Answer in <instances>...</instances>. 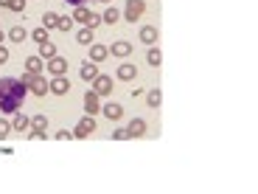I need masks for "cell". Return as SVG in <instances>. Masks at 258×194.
Masks as SVG:
<instances>
[{
    "label": "cell",
    "instance_id": "4fadbf2b",
    "mask_svg": "<svg viewBox=\"0 0 258 194\" xmlns=\"http://www.w3.org/2000/svg\"><path fill=\"white\" fill-rule=\"evenodd\" d=\"M11 129H17V132H28V129H31V118L17 110V113H14V118H11Z\"/></svg>",
    "mask_w": 258,
    "mask_h": 194
},
{
    "label": "cell",
    "instance_id": "74e56055",
    "mask_svg": "<svg viewBox=\"0 0 258 194\" xmlns=\"http://www.w3.org/2000/svg\"><path fill=\"white\" fill-rule=\"evenodd\" d=\"M3 40H6V34H3V31H0V45H3Z\"/></svg>",
    "mask_w": 258,
    "mask_h": 194
},
{
    "label": "cell",
    "instance_id": "83f0119b",
    "mask_svg": "<svg viewBox=\"0 0 258 194\" xmlns=\"http://www.w3.org/2000/svg\"><path fill=\"white\" fill-rule=\"evenodd\" d=\"M73 23H76V20H73L70 14H65V17H59V25H56V28H59V31H70Z\"/></svg>",
    "mask_w": 258,
    "mask_h": 194
},
{
    "label": "cell",
    "instance_id": "e575fe53",
    "mask_svg": "<svg viewBox=\"0 0 258 194\" xmlns=\"http://www.w3.org/2000/svg\"><path fill=\"white\" fill-rule=\"evenodd\" d=\"M54 138H56V141H70V138H73V132H70V129H59Z\"/></svg>",
    "mask_w": 258,
    "mask_h": 194
},
{
    "label": "cell",
    "instance_id": "2e32d148",
    "mask_svg": "<svg viewBox=\"0 0 258 194\" xmlns=\"http://www.w3.org/2000/svg\"><path fill=\"white\" fill-rule=\"evenodd\" d=\"M56 54H59V51H56V45L51 43V40H48V43H40V45H37V57H42L45 62H48V59H54Z\"/></svg>",
    "mask_w": 258,
    "mask_h": 194
},
{
    "label": "cell",
    "instance_id": "d6a6232c",
    "mask_svg": "<svg viewBox=\"0 0 258 194\" xmlns=\"http://www.w3.org/2000/svg\"><path fill=\"white\" fill-rule=\"evenodd\" d=\"M9 132H11V121L0 118V138H9Z\"/></svg>",
    "mask_w": 258,
    "mask_h": 194
},
{
    "label": "cell",
    "instance_id": "4316f807",
    "mask_svg": "<svg viewBox=\"0 0 258 194\" xmlns=\"http://www.w3.org/2000/svg\"><path fill=\"white\" fill-rule=\"evenodd\" d=\"M31 129H48V118H45L42 113H37V115H31Z\"/></svg>",
    "mask_w": 258,
    "mask_h": 194
},
{
    "label": "cell",
    "instance_id": "44dd1931",
    "mask_svg": "<svg viewBox=\"0 0 258 194\" xmlns=\"http://www.w3.org/2000/svg\"><path fill=\"white\" fill-rule=\"evenodd\" d=\"M146 62H149L152 68H160V62H163V54H160V48H157V45H149V51H146Z\"/></svg>",
    "mask_w": 258,
    "mask_h": 194
},
{
    "label": "cell",
    "instance_id": "7a4b0ae2",
    "mask_svg": "<svg viewBox=\"0 0 258 194\" xmlns=\"http://www.w3.org/2000/svg\"><path fill=\"white\" fill-rule=\"evenodd\" d=\"M143 14H146V0H126L121 17L126 20V23H138Z\"/></svg>",
    "mask_w": 258,
    "mask_h": 194
},
{
    "label": "cell",
    "instance_id": "cb8c5ba5",
    "mask_svg": "<svg viewBox=\"0 0 258 194\" xmlns=\"http://www.w3.org/2000/svg\"><path fill=\"white\" fill-rule=\"evenodd\" d=\"M42 25L48 28V31H51V28H56V25H59V14H56V12H45L42 14Z\"/></svg>",
    "mask_w": 258,
    "mask_h": 194
},
{
    "label": "cell",
    "instance_id": "ac0fdd59",
    "mask_svg": "<svg viewBox=\"0 0 258 194\" xmlns=\"http://www.w3.org/2000/svg\"><path fill=\"white\" fill-rule=\"evenodd\" d=\"M25 70H31V73H42L45 70V59L37 57V54H31V57L25 59Z\"/></svg>",
    "mask_w": 258,
    "mask_h": 194
},
{
    "label": "cell",
    "instance_id": "ab89813d",
    "mask_svg": "<svg viewBox=\"0 0 258 194\" xmlns=\"http://www.w3.org/2000/svg\"><path fill=\"white\" fill-rule=\"evenodd\" d=\"M99 3H112V0H99Z\"/></svg>",
    "mask_w": 258,
    "mask_h": 194
},
{
    "label": "cell",
    "instance_id": "5b68a950",
    "mask_svg": "<svg viewBox=\"0 0 258 194\" xmlns=\"http://www.w3.org/2000/svg\"><path fill=\"white\" fill-rule=\"evenodd\" d=\"M48 90L54 93V96H67L70 93V79L67 76H54V79L48 82Z\"/></svg>",
    "mask_w": 258,
    "mask_h": 194
},
{
    "label": "cell",
    "instance_id": "d6986e66",
    "mask_svg": "<svg viewBox=\"0 0 258 194\" xmlns=\"http://www.w3.org/2000/svg\"><path fill=\"white\" fill-rule=\"evenodd\" d=\"M93 40H96V31H93V28H87V25L76 31V43H79V45H93Z\"/></svg>",
    "mask_w": 258,
    "mask_h": 194
},
{
    "label": "cell",
    "instance_id": "4dcf8cb0",
    "mask_svg": "<svg viewBox=\"0 0 258 194\" xmlns=\"http://www.w3.org/2000/svg\"><path fill=\"white\" fill-rule=\"evenodd\" d=\"M112 138H115V141H129V129H126V127H118V129H115V132H112Z\"/></svg>",
    "mask_w": 258,
    "mask_h": 194
},
{
    "label": "cell",
    "instance_id": "e0dca14e",
    "mask_svg": "<svg viewBox=\"0 0 258 194\" xmlns=\"http://www.w3.org/2000/svg\"><path fill=\"white\" fill-rule=\"evenodd\" d=\"M126 129H129V135H132V138H143L146 135V121H143V118H132Z\"/></svg>",
    "mask_w": 258,
    "mask_h": 194
},
{
    "label": "cell",
    "instance_id": "f1b7e54d",
    "mask_svg": "<svg viewBox=\"0 0 258 194\" xmlns=\"http://www.w3.org/2000/svg\"><path fill=\"white\" fill-rule=\"evenodd\" d=\"M25 3H28V0H9V6H6V9H11L14 14H22V12H25Z\"/></svg>",
    "mask_w": 258,
    "mask_h": 194
},
{
    "label": "cell",
    "instance_id": "277c9868",
    "mask_svg": "<svg viewBox=\"0 0 258 194\" xmlns=\"http://www.w3.org/2000/svg\"><path fill=\"white\" fill-rule=\"evenodd\" d=\"M45 70H48L51 76H67V59L56 54L54 59H48V62H45Z\"/></svg>",
    "mask_w": 258,
    "mask_h": 194
},
{
    "label": "cell",
    "instance_id": "6da1fadb",
    "mask_svg": "<svg viewBox=\"0 0 258 194\" xmlns=\"http://www.w3.org/2000/svg\"><path fill=\"white\" fill-rule=\"evenodd\" d=\"M28 96V87H22L20 79H11V76H3L0 79V113H17L22 110V102Z\"/></svg>",
    "mask_w": 258,
    "mask_h": 194
},
{
    "label": "cell",
    "instance_id": "5bb4252c",
    "mask_svg": "<svg viewBox=\"0 0 258 194\" xmlns=\"http://www.w3.org/2000/svg\"><path fill=\"white\" fill-rule=\"evenodd\" d=\"M90 48V59L93 62H104V59L110 57V45H99V43H93V45H87Z\"/></svg>",
    "mask_w": 258,
    "mask_h": 194
},
{
    "label": "cell",
    "instance_id": "d4e9b609",
    "mask_svg": "<svg viewBox=\"0 0 258 194\" xmlns=\"http://www.w3.org/2000/svg\"><path fill=\"white\" fill-rule=\"evenodd\" d=\"M70 17H73L76 23H87V17H90V9H87V6H76Z\"/></svg>",
    "mask_w": 258,
    "mask_h": 194
},
{
    "label": "cell",
    "instance_id": "30bf717a",
    "mask_svg": "<svg viewBox=\"0 0 258 194\" xmlns=\"http://www.w3.org/2000/svg\"><path fill=\"white\" fill-rule=\"evenodd\" d=\"M99 73H101L99 62H93V59H84V62H81V68H79V76H81L84 82H93Z\"/></svg>",
    "mask_w": 258,
    "mask_h": 194
},
{
    "label": "cell",
    "instance_id": "8d00e7d4",
    "mask_svg": "<svg viewBox=\"0 0 258 194\" xmlns=\"http://www.w3.org/2000/svg\"><path fill=\"white\" fill-rule=\"evenodd\" d=\"M67 6H73V9H76V6H87V0H65Z\"/></svg>",
    "mask_w": 258,
    "mask_h": 194
},
{
    "label": "cell",
    "instance_id": "603a6c76",
    "mask_svg": "<svg viewBox=\"0 0 258 194\" xmlns=\"http://www.w3.org/2000/svg\"><path fill=\"white\" fill-rule=\"evenodd\" d=\"M25 37H28V31H25L22 25H11L9 28V40L11 43H25Z\"/></svg>",
    "mask_w": 258,
    "mask_h": 194
},
{
    "label": "cell",
    "instance_id": "ffe728a7",
    "mask_svg": "<svg viewBox=\"0 0 258 194\" xmlns=\"http://www.w3.org/2000/svg\"><path fill=\"white\" fill-rule=\"evenodd\" d=\"M146 104H149L152 110H157V107L163 104V93H160V87H152V90H146Z\"/></svg>",
    "mask_w": 258,
    "mask_h": 194
},
{
    "label": "cell",
    "instance_id": "3957f363",
    "mask_svg": "<svg viewBox=\"0 0 258 194\" xmlns=\"http://www.w3.org/2000/svg\"><path fill=\"white\" fill-rule=\"evenodd\" d=\"M93 132H96V118L93 115H81L76 129H73V138H90Z\"/></svg>",
    "mask_w": 258,
    "mask_h": 194
},
{
    "label": "cell",
    "instance_id": "484cf974",
    "mask_svg": "<svg viewBox=\"0 0 258 194\" xmlns=\"http://www.w3.org/2000/svg\"><path fill=\"white\" fill-rule=\"evenodd\" d=\"M31 40L37 43V45H40V43H48V28H45V25H37V28L31 31Z\"/></svg>",
    "mask_w": 258,
    "mask_h": 194
},
{
    "label": "cell",
    "instance_id": "9c48e42d",
    "mask_svg": "<svg viewBox=\"0 0 258 194\" xmlns=\"http://www.w3.org/2000/svg\"><path fill=\"white\" fill-rule=\"evenodd\" d=\"M132 51H135V45L129 43V40H118V43H112L110 45V54L112 57H118V59H126Z\"/></svg>",
    "mask_w": 258,
    "mask_h": 194
},
{
    "label": "cell",
    "instance_id": "7c38bea8",
    "mask_svg": "<svg viewBox=\"0 0 258 194\" xmlns=\"http://www.w3.org/2000/svg\"><path fill=\"white\" fill-rule=\"evenodd\" d=\"M101 113L107 115L110 121H121V118H123V107L118 102H107L104 107H101Z\"/></svg>",
    "mask_w": 258,
    "mask_h": 194
},
{
    "label": "cell",
    "instance_id": "8992f818",
    "mask_svg": "<svg viewBox=\"0 0 258 194\" xmlns=\"http://www.w3.org/2000/svg\"><path fill=\"white\" fill-rule=\"evenodd\" d=\"M115 79L118 82H135L138 79V68H135L132 62H121L118 70H115Z\"/></svg>",
    "mask_w": 258,
    "mask_h": 194
},
{
    "label": "cell",
    "instance_id": "836d02e7",
    "mask_svg": "<svg viewBox=\"0 0 258 194\" xmlns=\"http://www.w3.org/2000/svg\"><path fill=\"white\" fill-rule=\"evenodd\" d=\"M9 57H11L9 45H0V65H6V62H9Z\"/></svg>",
    "mask_w": 258,
    "mask_h": 194
},
{
    "label": "cell",
    "instance_id": "9a60e30c",
    "mask_svg": "<svg viewBox=\"0 0 258 194\" xmlns=\"http://www.w3.org/2000/svg\"><path fill=\"white\" fill-rule=\"evenodd\" d=\"M28 93H34V96H40V99L51 93V90H48V82H45V76H42V73H37V79H34V85L28 87Z\"/></svg>",
    "mask_w": 258,
    "mask_h": 194
},
{
    "label": "cell",
    "instance_id": "d590c367",
    "mask_svg": "<svg viewBox=\"0 0 258 194\" xmlns=\"http://www.w3.org/2000/svg\"><path fill=\"white\" fill-rule=\"evenodd\" d=\"M28 138H31V141H42L45 132H42V129H31V132H28Z\"/></svg>",
    "mask_w": 258,
    "mask_h": 194
},
{
    "label": "cell",
    "instance_id": "f35d334b",
    "mask_svg": "<svg viewBox=\"0 0 258 194\" xmlns=\"http://www.w3.org/2000/svg\"><path fill=\"white\" fill-rule=\"evenodd\" d=\"M0 6H9V0H0Z\"/></svg>",
    "mask_w": 258,
    "mask_h": 194
},
{
    "label": "cell",
    "instance_id": "f546056e",
    "mask_svg": "<svg viewBox=\"0 0 258 194\" xmlns=\"http://www.w3.org/2000/svg\"><path fill=\"white\" fill-rule=\"evenodd\" d=\"M84 25H87V28H93V31H96V28H99V25H101V14L90 12V17H87V23H84Z\"/></svg>",
    "mask_w": 258,
    "mask_h": 194
},
{
    "label": "cell",
    "instance_id": "1f68e13d",
    "mask_svg": "<svg viewBox=\"0 0 258 194\" xmlns=\"http://www.w3.org/2000/svg\"><path fill=\"white\" fill-rule=\"evenodd\" d=\"M34 79H37V73H31V70H25V73H22V76H20L22 87H31V85H34Z\"/></svg>",
    "mask_w": 258,
    "mask_h": 194
},
{
    "label": "cell",
    "instance_id": "7402d4cb",
    "mask_svg": "<svg viewBox=\"0 0 258 194\" xmlns=\"http://www.w3.org/2000/svg\"><path fill=\"white\" fill-rule=\"evenodd\" d=\"M121 20V12L115 9V6H110V9H104V14H101V23H107V25H115Z\"/></svg>",
    "mask_w": 258,
    "mask_h": 194
},
{
    "label": "cell",
    "instance_id": "52a82bcc",
    "mask_svg": "<svg viewBox=\"0 0 258 194\" xmlns=\"http://www.w3.org/2000/svg\"><path fill=\"white\" fill-rule=\"evenodd\" d=\"M90 85H93V90L99 93V96H110V93H112V76H104V73H99V76L90 82Z\"/></svg>",
    "mask_w": 258,
    "mask_h": 194
},
{
    "label": "cell",
    "instance_id": "ba28073f",
    "mask_svg": "<svg viewBox=\"0 0 258 194\" xmlns=\"http://www.w3.org/2000/svg\"><path fill=\"white\" fill-rule=\"evenodd\" d=\"M84 113H87V115L101 113V96H99L96 90H87V93H84Z\"/></svg>",
    "mask_w": 258,
    "mask_h": 194
},
{
    "label": "cell",
    "instance_id": "8fae6325",
    "mask_svg": "<svg viewBox=\"0 0 258 194\" xmlns=\"http://www.w3.org/2000/svg\"><path fill=\"white\" fill-rule=\"evenodd\" d=\"M140 43L143 45H157V40H160V31H157L155 25H140Z\"/></svg>",
    "mask_w": 258,
    "mask_h": 194
}]
</instances>
